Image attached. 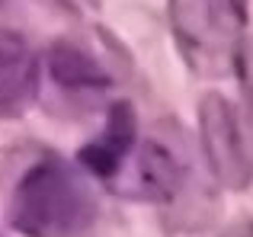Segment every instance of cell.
Returning <instances> with one entry per match:
<instances>
[{
	"instance_id": "obj_1",
	"label": "cell",
	"mask_w": 253,
	"mask_h": 237,
	"mask_svg": "<svg viewBox=\"0 0 253 237\" xmlns=\"http://www.w3.org/2000/svg\"><path fill=\"white\" fill-rule=\"evenodd\" d=\"M96 221V196L74 163L42 154L10 193V225L26 237H84Z\"/></svg>"
},
{
	"instance_id": "obj_2",
	"label": "cell",
	"mask_w": 253,
	"mask_h": 237,
	"mask_svg": "<svg viewBox=\"0 0 253 237\" xmlns=\"http://www.w3.org/2000/svg\"><path fill=\"white\" fill-rule=\"evenodd\" d=\"M170 32L183 61L202 77H221L237 68V23L228 0H170Z\"/></svg>"
},
{
	"instance_id": "obj_3",
	"label": "cell",
	"mask_w": 253,
	"mask_h": 237,
	"mask_svg": "<svg viewBox=\"0 0 253 237\" xmlns=\"http://www.w3.org/2000/svg\"><path fill=\"white\" fill-rule=\"evenodd\" d=\"M199 138L211 176L224 189H247L253 183V148L234 103L221 93L205 96L199 103Z\"/></svg>"
},
{
	"instance_id": "obj_4",
	"label": "cell",
	"mask_w": 253,
	"mask_h": 237,
	"mask_svg": "<svg viewBox=\"0 0 253 237\" xmlns=\"http://www.w3.org/2000/svg\"><path fill=\"white\" fill-rule=\"evenodd\" d=\"M186 180V167L176 157V151L164 141H144L128 157L125 170L116 176L112 186L128 199H148V202H170L179 196Z\"/></svg>"
},
{
	"instance_id": "obj_5",
	"label": "cell",
	"mask_w": 253,
	"mask_h": 237,
	"mask_svg": "<svg viewBox=\"0 0 253 237\" xmlns=\"http://www.w3.org/2000/svg\"><path fill=\"white\" fill-rule=\"evenodd\" d=\"M138 148V118H135V106L125 100H116L106 109V122L96 135L81 148L77 163L86 173L99 176L106 183H116V176L125 170L128 157Z\"/></svg>"
},
{
	"instance_id": "obj_6",
	"label": "cell",
	"mask_w": 253,
	"mask_h": 237,
	"mask_svg": "<svg viewBox=\"0 0 253 237\" xmlns=\"http://www.w3.org/2000/svg\"><path fill=\"white\" fill-rule=\"evenodd\" d=\"M42 80V64L23 36L0 29V118H13L32 106Z\"/></svg>"
},
{
	"instance_id": "obj_7",
	"label": "cell",
	"mask_w": 253,
	"mask_h": 237,
	"mask_svg": "<svg viewBox=\"0 0 253 237\" xmlns=\"http://www.w3.org/2000/svg\"><path fill=\"white\" fill-rule=\"evenodd\" d=\"M45 71H48L51 83L58 90H64L68 96H96L112 83L103 61L71 42L51 45L48 55H45Z\"/></svg>"
},
{
	"instance_id": "obj_8",
	"label": "cell",
	"mask_w": 253,
	"mask_h": 237,
	"mask_svg": "<svg viewBox=\"0 0 253 237\" xmlns=\"http://www.w3.org/2000/svg\"><path fill=\"white\" fill-rule=\"evenodd\" d=\"M237 71H241L244 93H247V103L253 109V39L250 42H241V51H237Z\"/></svg>"
},
{
	"instance_id": "obj_9",
	"label": "cell",
	"mask_w": 253,
	"mask_h": 237,
	"mask_svg": "<svg viewBox=\"0 0 253 237\" xmlns=\"http://www.w3.org/2000/svg\"><path fill=\"white\" fill-rule=\"evenodd\" d=\"M221 237H253V221H244V225H234L228 228Z\"/></svg>"
},
{
	"instance_id": "obj_10",
	"label": "cell",
	"mask_w": 253,
	"mask_h": 237,
	"mask_svg": "<svg viewBox=\"0 0 253 237\" xmlns=\"http://www.w3.org/2000/svg\"><path fill=\"white\" fill-rule=\"evenodd\" d=\"M228 6L234 10L237 19H244V13H247V0H228Z\"/></svg>"
},
{
	"instance_id": "obj_11",
	"label": "cell",
	"mask_w": 253,
	"mask_h": 237,
	"mask_svg": "<svg viewBox=\"0 0 253 237\" xmlns=\"http://www.w3.org/2000/svg\"><path fill=\"white\" fill-rule=\"evenodd\" d=\"M6 3H10V0H0V6H6Z\"/></svg>"
}]
</instances>
